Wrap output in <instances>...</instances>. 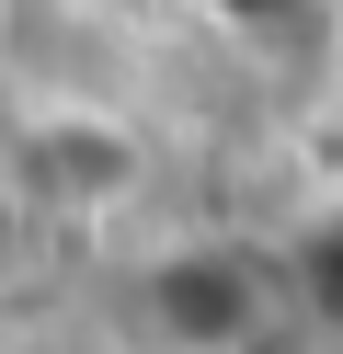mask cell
<instances>
[{"label":"cell","mask_w":343,"mask_h":354,"mask_svg":"<svg viewBox=\"0 0 343 354\" xmlns=\"http://www.w3.org/2000/svg\"><path fill=\"white\" fill-rule=\"evenodd\" d=\"M137 126L103 92H35L0 138V194H12L35 229H103L137 194Z\"/></svg>","instance_id":"cell-1"},{"label":"cell","mask_w":343,"mask_h":354,"mask_svg":"<svg viewBox=\"0 0 343 354\" xmlns=\"http://www.w3.org/2000/svg\"><path fill=\"white\" fill-rule=\"evenodd\" d=\"M137 320L160 331L172 354H240L286 320V274L240 240H206V252H160L137 274Z\"/></svg>","instance_id":"cell-2"}]
</instances>
